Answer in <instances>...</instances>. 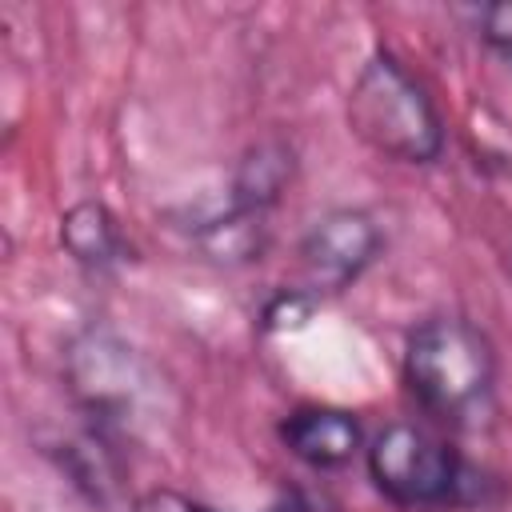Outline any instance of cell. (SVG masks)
Returning a JSON list of instances; mask_svg holds the SVG:
<instances>
[{
    "label": "cell",
    "mask_w": 512,
    "mask_h": 512,
    "mask_svg": "<svg viewBox=\"0 0 512 512\" xmlns=\"http://www.w3.org/2000/svg\"><path fill=\"white\" fill-rule=\"evenodd\" d=\"M368 476L400 508H440L456 500L460 460L428 428L396 420L372 436Z\"/></svg>",
    "instance_id": "3957f363"
},
{
    "label": "cell",
    "mask_w": 512,
    "mask_h": 512,
    "mask_svg": "<svg viewBox=\"0 0 512 512\" xmlns=\"http://www.w3.org/2000/svg\"><path fill=\"white\" fill-rule=\"evenodd\" d=\"M60 240L64 248L88 264V268H108L124 256V236L112 220V212L96 200H84V204H72L60 220Z\"/></svg>",
    "instance_id": "8992f818"
},
{
    "label": "cell",
    "mask_w": 512,
    "mask_h": 512,
    "mask_svg": "<svg viewBox=\"0 0 512 512\" xmlns=\"http://www.w3.org/2000/svg\"><path fill=\"white\" fill-rule=\"evenodd\" d=\"M280 440L312 468H340L360 448V424L340 408H300L280 424Z\"/></svg>",
    "instance_id": "5b68a950"
},
{
    "label": "cell",
    "mask_w": 512,
    "mask_h": 512,
    "mask_svg": "<svg viewBox=\"0 0 512 512\" xmlns=\"http://www.w3.org/2000/svg\"><path fill=\"white\" fill-rule=\"evenodd\" d=\"M348 128L372 152L404 164H428L444 148V128L432 100L388 52H376L360 68L348 92Z\"/></svg>",
    "instance_id": "7a4b0ae2"
},
{
    "label": "cell",
    "mask_w": 512,
    "mask_h": 512,
    "mask_svg": "<svg viewBox=\"0 0 512 512\" xmlns=\"http://www.w3.org/2000/svg\"><path fill=\"white\" fill-rule=\"evenodd\" d=\"M480 36L512 64V0L480 8Z\"/></svg>",
    "instance_id": "ba28073f"
},
{
    "label": "cell",
    "mask_w": 512,
    "mask_h": 512,
    "mask_svg": "<svg viewBox=\"0 0 512 512\" xmlns=\"http://www.w3.org/2000/svg\"><path fill=\"white\" fill-rule=\"evenodd\" d=\"M376 248H380V232H376L372 216L360 208H336L308 228L300 256H304V268L316 288L340 292L372 264Z\"/></svg>",
    "instance_id": "277c9868"
},
{
    "label": "cell",
    "mask_w": 512,
    "mask_h": 512,
    "mask_svg": "<svg viewBox=\"0 0 512 512\" xmlns=\"http://www.w3.org/2000/svg\"><path fill=\"white\" fill-rule=\"evenodd\" d=\"M288 172H292V152H284L280 144H260V148L244 160V168H240V180H236V208H244V212H264V208L276 200V192L284 188Z\"/></svg>",
    "instance_id": "52a82bcc"
},
{
    "label": "cell",
    "mask_w": 512,
    "mask_h": 512,
    "mask_svg": "<svg viewBox=\"0 0 512 512\" xmlns=\"http://www.w3.org/2000/svg\"><path fill=\"white\" fill-rule=\"evenodd\" d=\"M132 512H212V508L200 504V500H192V496H184V492L152 488V492H144V496L132 504Z\"/></svg>",
    "instance_id": "9c48e42d"
},
{
    "label": "cell",
    "mask_w": 512,
    "mask_h": 512,
    "mask_svg": "<svg viewBox=\"0 0 512 512\" xmlns=\"http://www.w3.org/2000/svg\"><path fill=\"white\" fill-rule=\"evenodd\" d=\"M492 376V344L468 320L436 316L408 336L404 380L412 396L448 424H468L488 412Z\"/></svg>",
    "instance_id": "6da1fadb"
}]
</instances>
